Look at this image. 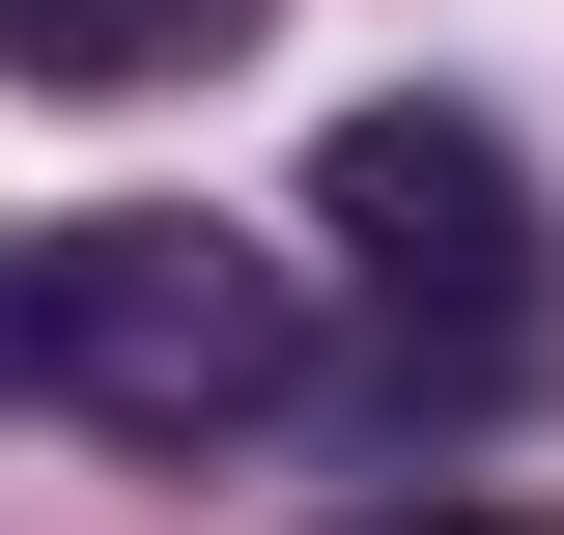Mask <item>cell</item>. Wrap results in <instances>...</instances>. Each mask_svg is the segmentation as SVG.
<instances>
[{"label":"cell","instance_id":"obj_2","mask_svg":"<svg viewBox=\"0 0 564 535\" xmlns=\"http://www.w3.org/2000/svg\"><path fill=\"white\" fill-rule=\"evenodd\" d=\"M311 226H339L395 310H480V338L536 310V170H508L480 113H339L311 141Z\"/></svg>","mask_w":564,"mask_h":535},{"label":"cell","instance_id":"obj_1","mask_svg":"<svg viewBox=\"0 0 564 535\" xmlns=\"http://www.w3.org/2000/svg\"><path fill=\"white\" fill-rule=\"evenodd\" d=\"M0 367L85 395V423H141V451H198V423H254L282 367H311V310H282L254 226L113 198V226H29V254H0Z\"/></svg>","mask_w":564,"mask_h":535},{"label":"cell","instance_id":"obj_3","mask_svg":"<svg viewBox=\"0 0 564 535\" xmlns=\"http://www.w3.org/2000/svg\"><path fill=\"white\" fill-rule=\"evenodd\" d=\"M254 0H0V57L29 85H170V57H226Z\"/></svg>","mask_w":564,"mask_h":535},{"label":"cell","instance_id":"obj_4","mask_svg":"<svg viewBox=\"0 0 564 535\" xmlns=\"http://www.w3.org/2000/svg\"><path fill=\"white\" fill-rule=\"evenodd\" d=\"M395 535H536V507H395Z\"/></svg>","mask_w":564,"mask_h":535}]
</instances>
